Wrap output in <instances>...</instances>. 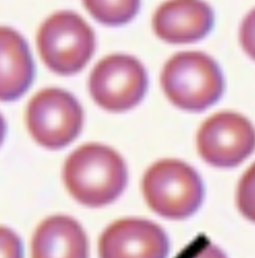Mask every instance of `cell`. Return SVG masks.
Instances as JSON below:
<instances>
[{
  "mask_svg": "<svg viewBox=\"0 0 255 258\" xmlns=\"http://www.w3.org/2000/svg\"><path fill=\"white\" fill-rule=\"evenodd\" d=\"M2 258H21L19 240L13 233L5 228L1 229Z\"/></svg>",
  "mask_w": 255,
  "mask_h": 258,
  "instance_id": "15",
  "label": "cell"
},
{
  "mask_svg": "<svg viewBox=\"0 0 255 258\" xmlns=\"http://www.w3.org/2000/svg\"><path fill=\"white\" fill-rule=\"evenodd\" d=\"M64 180L79 203L88 207H101L115 201L125 189L127 167L121 156L110 147L86 144L67 159Z\"/></svg>",
  "mask_w": 255,
  "mask_h": 258,
  "instance_id": "1",
  "label": "cell"
},
{
  "mask_svg": "<svg viewBox=\"0 0 255 258\" xmlns=\"http://www.w3.org/2000/svg\"><path fill=\"white\" fill-rule=\"evenodd\" d=\"M193 258H227L221 249L213 245H209L203 248Z\"/></svg>",
  "mask_w": 255,
  "mask_h": 258,
  "instance_id": "16",
  "label": "cell"
},
{
  "mask_svg": "<svg viewBox=\"0 0 255 258\" xmlns=\"http://www.w3.org/2000/svg\"><path fill=\"white\" fill-rule=\"evenodd\" d=\"M147 86L145 68L137 59L125 54H113L101 60L89 79L94 101L112 112L126 111L137 105Z\"/></svg>",
  "mask_w": 255,
  "mask_h": 258,
  "instance_id": "6",
  "label": "cell"
},
{
  "mask_svg": "<svg viewBox=\"0 0 255 258\" xmlns=\"http://www.w3.org/2000/svg\"><path fill=\"white\" fill-rule=\"evenodd\" d=\"M197 145L208 163L219 168H232L254 151L255 129L248 119L238 113H217L201 125Z\"/></svg>",
  "mask_w": 255,
  "mask_h": 258,
  "instance_id": "7",
  "label": "cell"
},
{
  "mask_svg": "<svg viewBox=\"0 0 255 258\" xmlns=\"http://www.w3.org/2000/svg\"><path fill=\"white\" fill-rule=\"evenodd\" d=\"M34 64L24 38L9 27L1 29V99L22 96L34 77Z\"/></svg>",
  "mask_w": 255,
  "mask_h": 258,
  "instance_id": "11",
  "label": "cell"
},
{
  "mask_svg": "<svg viewBox=\"0 0 255 258\" xmlns=\"http://www.w3.org/2000/svg\"><path fill=\"white\" fill-rule=\"evenodd\" d=\"M32 258H88V242L81 226L63 215L41 223L32 239Z\"/></svg>",
  "mask_w": 255,
  "mask_h": 258,
  "instance_id": "10",
  "label": "cell"
},
{
  "mask_svg": "<svg viewBox=\"0 0 255 258\" xmlns=\"http://www.w3.org/2000/svg\"><path fill=\"white\" fill-rule=\"evenodd\" d=\"M83 110L77 100L62 89H44L29 103L27 122L35 141L48 149L72 142L81 130Z\"/></svg>",
  "mask_w": 255,
  "mask_h": 258,
  "instance_id": "5",
  "label": "cell"
},
{
  "mask_svg": "<svg viewBox=\"0 0 255 258\" xmlns=\"http://www.w3.org/2000/svg\"><path fill=\"white\" fill-rule=\"evenodd\" d=\"M85 7L101 24L119 26L131 21L139 9L140 0H83Z\"/></svg>",
  "mask_w": 255,
  "mask_h": 258,
  "instance_id": "12",
  "label": "cell"
},
{
  "mask_svg": "<svg viewBox=\"0 0 255 258\" xmlns=\"http://www.w3.org/2000/svg\"><path fill=\"white\" fill-rule=\"evenodd\" d=\"M237 205L241 213L255 223V162L239 182Z\"/></svg>",
  "mask_w": 255,
  "mask_h": 258,
  "instance_id": "13",
  "label": "cell"
},
{
  "mask_svg": "<svg viewBox=\"0 0 255 258\" xmlns=\"http://www.w3.org/2000/svg\"><path fill=\"white\" fill-rule=\"evenodd\" d=\"M168 236L157 224L126 218L111 224L98 242L100 258H166Z\"/></svg>",
  "mask_w": 255,
  "mask_h": 258,
  "instance_id": "8",
  "label": "cell"
},
{
  "mask_svg": "<svg viewBox=\"0 0 255 258\" xmlns=\"http://www.w3.org/2000/svg\"><path fill=\"white\" fill-rule=\"evenodd\" d=\"M142 190L148 206L156 213L173 220L191 216L204 197L198 173L176 159H164L151 165L144 176Z\"/></svg>",
  "mask_w": 255,
  "mask_h": 258,
  "instance_id": "3",
  "label": "cell"
},
{
  "mask_svg": "<svg viewBox=\"0 0 255 258\" xmlns=\"http://www.w3.org/2000/svg\"><path fill=\"white\" fill-rule=\"evenodd\" d=\"M213 24V12L201 0H170L158 9L152 20L156 35L175 44L202 39Z\"/></svg>",
  "mask_w": 255,
  "mask_h": 258,
  "instance_id": "9",
  "label": "cell"
},
{
  "mask_svg": "<svg viewBox=\"0 0 255 258\" xmlns=\"http://www.w3.org/2000/svg\"><path fill=\"white\" fill-rule=\"evenodd\" d=\"M39 54L47 67L61 75L84 68L95 49V36L81 17L60 12L48 18L37 36Z\"/></svg>",
  "mask_w": 255,
  "mask_h": 258,
  "instance_id": "4",
  "label": "cell"
},
{
  "mask_svg": "<svg viewBox=\"0 0 255 258\" xmlns=\"http://www.w3.org/2000/svg\"><path fill=\"white\" fill-rule=\"evenodd\" d=\"M240 41L245 52L255 60V9L247 15L242 22Z\"/></svg>",
  "mask_w": 255,
  "mask_h": 258,
  "instance_id": "14",
  "label": "cell"
},
{
  "mask_svg": "<svg viewBox=\"0 0 255 258\" xmlns=\"http://www.w3.org/2000/svg\"><path fill=\"white\" fill-rule=\"evenodd\" d=\"M170 101L189 111H202L216 103L224 91V79L216 62L201 52H182L171 57L162 74Z\"/></svg>",
  "mask_w": 255,
  "mask_h": 258,
  "instance_id": "2",
  "label": "cell"
}]
</instances>
